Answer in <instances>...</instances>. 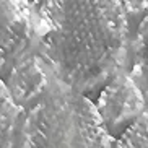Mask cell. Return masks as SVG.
<instances>
[{
	"label": "cell",
	"mask_w": 148,
	"mask_h": 148,
	"mask_svg": "<svg viewBox=\"0 0 148 148\" xmlns=\"http://www.w3.org/2000/svg\"><path fill=\"white\" fill-rule=\"evenodd\" d=\"M99 111L56 77L23 122V148H111Z\"/></svg>",
	"instance_id": "cell-2"
},
{
	"label": "cell",
	"mask_w": 148,
	"mask_h": 148,
	"mask_svg": "<svg viewBox=\"0 0 148 148\" xmlns=\"http://www.w3.org/2000/svg\"><path fill=\"white\" fill-rule=\"evenodd\" d=\"M0 96H2V104H0V125H2V148H13L15 138L18 132L20 117L23 116L21 104L16 103L12 93H10L7 83L2 82L0 85Z\"/></svg>",
	"instance_id": "cell-6"
},
{
	"label": "cell",
	"mask_w": 148,
	"mask_h": 148,
	"mask_svg": "<svg viewBox=\"0 0 148 148\" xmlns=\"http://www.w3.org/2000/svg\"><path fill=\"white\" fill-rule=\"evenodd\" d=\"M114 148H148V112L137 117L122 132Z\"/></svg>",
	"instance_id": "cell-8"
},
{
	"label": "cell",
	"mask_w": 148,
	"mask_h": 148,
	"mask_svg": "<svg viewBox=\"0 0 148 148\" xmlns=\"http://www.w3.org/2000/svg\"><path fill=\"white\" fill-rule=\"evenodd\" d=\"M36 34L54 75L85 95L114 78L125 62L127 10L121 0H46Z\"/></svg>",
	"instance_id": "cell-1"
},
{
	"label": "cell",
	"mask_w": 148,
	"mask_h": 148,
	"mask_svg": "<svg viewBox=\"0 0 148 148\" xmlns=\"http://www.w3.org/2000/svg\"><path fill=\"white\" fill-rule=\"evenodd\" d=\"M134 52L135 62L132 77L137 80V83L145 93V98L148 99V15L142 20L138 26L134 44Z\"/></svg>",
	"instance_id": "cell-7"
},
{
	"label": "cell",
	"mask_w": 148,
	"mask_h": 148,
	"mask_svg": "<svg viewBox=\"0 0 148 148\" xmlns=\"http://www.w3.org/2000/svg\"><path fill=\"white\" fill-rule=\"evenodd\" d=\"M127 13L130 15H138L148 10V0H121Z\"/></svg>",
	"instance_id": "cell-9"
},
{
	"label": "cell",
	"mask_w": 148,
	"mask_h": 148,
	"mask_svg": "<svg viewBox=\"0 0 148 148\" xmlns=\"http://www.w3.org/2000/svg\"><path fill=\"white\" fill-rule=\"evenodd\" d=\"M51 65L38 56H23L15 64L7 77V86L16 103L23 104L38 99L51 86Z\"/></svg>",
	"instance_id": "cell-5"
},
{
	"label": "cell",
	"mask_w": 148,
	"mask_h": 148,
	"mask_svg": "<svg viewBox=\"0 0 148 148\" xmlns=\"http://www.w3.org/2000/svg\"><path fill=\"white\" fill-rule=\"evenodd\" d=\"M145 99L143 90L134 77L117 73L103 88L96 108L108 129H117L143 114Z\"/></svg>",
	"instance_id": "cell-4"
},
{
	"label": "cell",
	"mask_w": 148,
	"mask_h": 148,
	"mask_svg": "<svg viewBox=\"0 0 148 148\" xmlns=\"http://www.w3.org/2000/svg\"><path fill=\"white\" fill-rule=\"evenodd\" d=\"M0 5L2 73L5 77L23 56H26L36 28L31 0H0Z\"/></svg>",
	"instance_id": "cell-3"
}]
</instances>
